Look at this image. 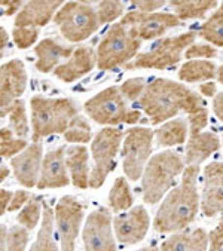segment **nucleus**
<instances>
[{"label": "nucleus", "instance_id": "52", "mask_svg": "<svg viewBox=\"0 0 223 251\" xmlns=\"http://www.w3.org/2000/svg\"><path fill=\"white\" fill-rule=\"evenodd\" d=\"M217 79L220 83H223V64L217 69Z\"/></svg>", "mask_w": 223, "mask_h": 251}, {"label": "nucleus", "instance_id": "31", "mask_svg": "<svg viewBox=\"0 0 223 251\" xmlns=\"http://www.w3.org/2000/svg\"><path fill=\"white\" fill-rule=\"evenodd\" d=\"M133 195H131V190H130V186L127 183L125 178L119 177L116 178L113 187L110 189V193H109V204H110V208L119 213V211H125L128 208L133 207Z\"/></svg>", "mask_w": 223, "mask_h": 251}, {"label": "nucleus", "instance_id": "23", "mask_svg": "<svg viewBox=\"0 0 223 251\" xmlns=\"http://www.w3.org/2000/svg\"><path fill=\"white\" fill-rule=\"evenodd\" d=\"M208 244L210 235L204 229H195L167 238L161 245V251H207Z\"/></svg>", "mask_w": 223, "mask_h": 251}, {"label": "nucleus", "instance_id": "1", "mask_svg": "<svg viewBox=\"0 0 223 251\" xmlns=\"http://www.w3.org/2000/svg\"><path fill=\"white\" fill-rule=\"evenodd\" d=\"M139 103L153 125L168 121L180 112L189 116L205 109L202 97L170 79H155L149 82Z\"/></svg>", "mask_w": 223, "mask_h": 251}, {"label": "nucleus", "instance_id": "24", "mask_svg": "<svg viewBox=\"0 0 223 251\" xmlns=\"http://www.w3.org/2000/svg\"><path fill=\"white\" fill-rule=\"evenodd\" d=\"M88 150L85 146H70L66 150V164L75 187H89V168H88Z\"/></svg>", "mask_w": 223, "mask_h": 251}, {"label": "nucleus", "instance_id": "17", "mask_svg": "<svg viewBox=\"0 0 223 251\" xmlns=\"http://www.w3.org/2000/svg\"><path fill=\"white\" fill-rule=\"evenodd\" d=\"M42 155L43 147L40 143L30 144L24 152L12 158L11 167L14 170V176L20 184L24 187H34L39 183L42 173Z\"/></svg>", "mask_w": 223, "mask_h": 251}, {"label": "nucleus", "instance_id": "10", "mask_svg": "<svg viewBox=\"0 0 223 251\" xmlns=\"http://www.w3.org/2000/svg\"><path fill=\"white\" fill-rule=\"evenodd\" d=\"M153 138L155 131L149 128L136 126L127 131L125 140L122 143V159L124 173L130 180L137 181L143 177L144 168L152 153Z\"/></svg>", "mask_w": 223, "mask_h": 251}, {"label": "nucleus", "instance_id": "2", "mask_svg": "<svg viewBox=\"0 0 223 251\" xmlns=\"http://www.w3.org/2000/svg\"><path fill=\"white\" fill-rule=\"evenodd\" d=\"M198 176V165L185 168L182 183L177 187H174L168 193V196L164 199V202L161 204L155 216L153 227L156 232H179L186 229L196 219L201 205L196 187Z\"/></svg>", "mask_w": 223, "mask_h": 251}, {"label": "nucleus", "instance_id": "37", "mask_svg": "<svg viewBox=\"0 0 223 251\" xmlns=\"http://www.w3.org/2000/svg\"><path fill=\"white\" fill-rule=\"evenodd\" d=\"M28 244V230L24 226H14L8 230L6 251H26Z\"/></svg>", "mask_w": 223, "mask_h": 251}, {"label": "nucleus", "instance_id": "54", "mask_svg": "<svg viewBox=\"0 0 223 251\" xmlns=\"http://www.w3.org/2000/svg\"><path fill=\"white\" fill-rule=\"evenodd\" d=\"M137 251H146V248H143V250H137Z\"/></svg>", "mask_w": 223, "mask_h": 251}, {"label": "nucleus", "instance_id": "39", "mask_svg": "<svg viewBox=\"0 0 223 251\" xmlns=\"http://www.w3.org/2000/svg\"><path fill=\"white\" fill-rule=\"evenodd\" d=\"M185 57L188 60H198V58L210 60L217 57V49L208 43H196V45H191L186 49Z\"/></svg>", "mask_w": 223, "mask_h": 251}, {"label": "nucleus", "instance_id": "6", "mask_svg": "<svg viewBox=\"0 0 223 251\" xmlns=\"http://www.w3.org/2000/svg\"><path fill=\"white\" fill-rule=\"evenodd\" d=\"M86 115L98 125L137 124L141 118L139 110H133L127 104V98L119 88L109 86L89 98L84 106Z\"/></svg>", "mask_w": 223, "mask_h": 251}, {"label": "nucleus", "instance_id": "4", "mask_svg": "<svg viewBox=\"0 0 223 251\" xmlns=\"http://www.w3.org/2000/svg\"><path fill=\"white\" fill-rule=\"evenodd\" d=\"M185 171V161L177 152L164 150L147 162L141 177V192L146 204L155 205Z\"/></svg>", "mask_w": 223, "mask_h": 251}, {"label": "nucleus", "instance_id": "27", "mask_svg": "<svg viewBox=\"0 0 223 251\" xmlns=\"http://www.w3.org/2000/svg\"><path fill=\"white\" fill-rule=\"evenodd\" d=\"M217 76V69L213 61L205 60H191L185 63L179 70V79L188 83L194 82H210Z\"/></svg>", "mask_w": 223, "mask_h": 251}, {"label": "nucleus", "instance_id": "50", "mask_svg": "<svg viewBox=\"0 0 223 251\" xmlns=\"http://www.w3.org/2000/svg\"><path fill=\"white\" fill-rule=\"evenodd\" d=\"M211 233H214L217 238H220V239L223 241V216H222V219H220V222H219L217 227H216L214 230H211Z\"/></svg>", "mask_w": 223, "mask_h": 251}, {"label": "nucleus", "instance_id": "20", "mask_svg": "<svg viewBox=\"0 0 223 251\" xmlns=\"http://www.w3.org/2000/svg\"><path fill=\"white\" fill-rule=\"evenodd\" d=\"M64 3L61 0H34V2H27L20 14L15 17V27H33L40 28L46 25L58 12V9Z\"/></svg>", "mask_w": 223, "mask_h": 251}, {"label": "nucleus", "instance_id": "21", "mask_svg": "<svg viewBox=\"0 0 223 251\" xmlns=\"http://www.w3.org/2000/svg\"><path fill=\"white\" fill-rule=\"evenodd\" d=\"M37 61H36V69L42 73H51L60 66L61 60H69L75 48L72 46H64L54 39H43L34 49Z\"/></svg>", "mask_w": 223, "mask_h": 251}, {"label": "nucleus", "instance_id": "22", "mask_svg": "<svg viewBox=\"0 0 223 251\" xmlns=\"http://www.w3.org/2000/svg\"><path fill=\"white\" fill-rule=\"evenodd\" d=\"M220 147V140L214 132H199L196 135H189L186 144L185 165L192 167L202 164L208 156H211Z\"/></svg>", "mask_w": 223, "mask_h": 251}, {"label": "nucleus", "instance_id": "16", "mask_svg": "<svg viewBox=\"0 0 223 251\" xmlns=\"http://www.w3.org/2000/svg\"><path fill=\"white\" fill-rule=\"evenodd\" d=\"M201 210L207 217L223 213V162H211L204 170Z\"/></svg>", "mask_w": 223, "mask_h": 251}, {"label": "nucleus", "instance_id": "3", "mask_svg": "<svg viewBox=\"0 0 223 251\" xmlns=\"http://www.w3.org/2000/svg\"><path fill=\"white\" fill-rule=\"evenodd\" d=\"M79 115V107L70 98H31V141L39 143L52 134H64Z\"/></svg>", "mask_w": 223, "mask_h": 251}, {"label": "nucleus", "instance_id": "29", "mask_svg": "<svg viewBox=\"0 0 223 251\" xmlns=\"http://www.w3.org/2000/svg\"><path fill=\"white\" fill-rule=\"evenodd\" d=\"M2 118L8 116L9 118V128L14 131V134L18 138L28 137L30 134V126H28V119H27V110H26V103L23 100H17V101L3 113L0 115Z\"/></svg>", "mask_w": 223, "mask_h": 251}, {"label": "nucleus", "instance_id": "8", "mask_svg": "<svg viewBox=\"0 0 223 251\" xmlns=\"http://www.w3.org/2000/svg\"><path fill=\"white\" fill-rule=\"evenodd\" d=\"M64 39L73 43L86 40L100 27L97 9L84 2L64 3L54 17Z\"/></svg>", "mask_w": 223, "mask_h": 251}, {"label": "nucleus", "instance_id": "49", "mask_svg": "<svg viewBox=\"0 0 223 251\" xmlns=\"http://www.w3.org/2000/svg\"><path fill=\"white\" fill-rule=\"evenodd\" d=\"M8 40H9V36L6 33V30L2 27V28H0V48H2V51L8 46Z\"/></svg>", "mask_w": 223, "mask_h": 251}, {"label": "nucleus", "instance_id": "9", "mask_svg": "<svg viewBox=\"0 0 223 251\" xmlns=\"http://www.w3.org/2000/svg\"><path fill=\"white\" fill-rule=\"evenodd\" d=\"M124 132L118 128L107 126L98 131L91 144L94 167L89 174V187L98 189L104 184L107 176L115 170L116 155L122 144Z\"/></svg>", "mask_w": 223, "mask_h": 251}, {"label": "nucleus", "instance_id": "11", "mask_svg": "<svg viewBox=\"0 0 223 251\" xmlns=\"http://www.w3.org/2000/svg\"><path fill=\"white\" fill-rule=\"evenodd\" d=\"M84 220V207L72 196H63L55 207V223L60 236L61 251H75V244Z\"/></svg>", "mask_w": 223, "mask_h": 251}, {"label": "nucleus", "instance_id": "7", "mask_svg": "<svg viewBox=\"0 0 223 251\" xmlns=\"http://www.w3.org/2000/svg\"><path fill=\"white\" fill-rule=\"evenodd\" d=\"M196 37L195 31H188L183 34L164 37L158 40L149 51L139 54L131 63L125 64L127 70H137V69H168L176 66L182 60V54L185 49L194 45Z\"/></svg>", "mask_w": 223, "mask_h": 251}, {"label": "nucleus", "instance_id": "25", "mask_svg": "<svg viewBox=\"0 0 223 251\" xmlns=\"http://www.w3.org/2000/svg\"><path fill=\"white\" fill-rule=\"evenodd\" d=\"M188 135H189V129L185 119L168 121L155 131V140L161 147L183 144Z\"/></svg>", "mask_w": 223, "mask_h": 251}, {"label": "nucleus", "instance_id": "35", "mask_svg": "<svg viewBox=\"0 0 223 251\" xmlns=\"http://www.w3.org/2000/svg\"><path fill=\"white\" fill-rule=\"evenodd\" d=\"M100 25L112 23L124 14V5L121 2H101L95 6Z\"/></svg>", "mask_w": 223, "mask_h": 251}, {"label": "nucleus", "instance_id": "30", "mask_svg": "<svg viewBox=\"0 0 223 251\" xmlns=\"http://www.w3.org/2000/svg\"><path fill=\"white\" fill-rule=\"evenodd\" d=\"M198 36L216 46H223V3L199 27Z\"/></svg>", "mask_w": 223, "mask_h": 251}, {"label": "nucleus", "instance_id": "53", "mask_svg": "<svg viewBox=\"0 0 223 251\" xmlns=\"http://www.w3.org/2000/svg\"><path fill=\"white\" fill-rule=\"evenodd\" d=\"M146 251H161V250H158V248H155V247H147Z\"/></svg>", "mask_w": 223, "mask_h": 251}, {"label": "nucleus", "instance_id": "41", "mask_svg": "<svg viewBox=\"0 0 223 251\" xmlns=\"http://www.w3.org/2000/svg\"><path fill=\"white\" fill-rule=\"evenodd\" d=\"M164 5L165 2L162 0H137V2H133V6L141 12H156Z\"/></svg>", "mask_w": 223, "mask_h": 251}, {"label": "nucleus", "instance_id": "38", "mask_svg": "<svg viewBox=\"0 0 223 251\" xmlns=\"http://www.w3.org/2000/svg\"><path fill=\"white\" fill-rule=\"evenodd\" d=\"M12 37L20 49L30 48L39 37V28L33 27H15L12 30Z\"/></svg>", "mask_w": 223, "mask_h": 251}, {"label": "nucleus", "instance_id": "13", "mask_svg": "<svg viewBox=\"0 0 223 251\" xmlns=\"http://www.w3.org/2000/svg\"><path fill=\"white\" fill-rule=\"evenodd\" d=\"M82 238L86 251H116L109 208L100 207L86 217Z\"/></svg>", "mask_w": 223, "mask_h": 251}, {"label": "nucleus", "instance_id": "36", "mask_svg": "<svg viewBox=\"0 0 223 251\" xmlns=\"http://www.w3.org/2000/svg\"><path fill=\"white\" fill-rule=\"evenodd\" d=\"M147 88V82L143 77H133L125 80L121 86L119 91L122 92V95L127 98V101H136V100H140L143 92Z\"/></svg>", "mask_w": 223, "mask_h": 251}, {"label": "nucleus", "instance_id": "12", "mask_svg": "<svg viewBox=\"0 0 223 251\" xmlns=\"http://www.w3.org/2000/svg\"><path fill=\"white\" fill-rule=\"evenodd\" d=\"M121 24L133 28L140 40H150L161 37L167 30L179 27L182 21L174 14L168 12L130 11L122 17Z\"/></svg>", "mask_w": 223, "mask_h": 251}, {"label": "nucleus", "instance_id": "51", "mask_svg": "<svg viewBox=\"0 0 223 251\" xmlns=\"http://www.w3.org/2000/svg\"><path fill=\"white\" fill-rule=\"evenodd\" d=\"M9 176V168H6L5 164L0 165V181H5V178Z\"/></svg>", "mask_w": 223, "mask_h": 251}, {"label": "nucleus", "instance_id": "47", "mask_svg": "<svg viewBox=\"0 0 223 251\" xmlns=\"http://www.w3.org/2000/svg\"><path fill=\"white\" fill-rule=\"evenodd\" d=\"M208 235H210V250L208 251H223V241L211 232Z\"/></svg>", "mask_w": 223, "mask_h": 251}, {"label": "nucleus", "instance_id": "46", "mask_svg": "<svg viewBox=\"0 0 223 251\" xmlns=\"http://www.w3.org/2000/svg\"><path fill=\"white\" fill-rule=\"evenodd\" d=\"M199 91L204 97H216L217 95V86L214 82H204L202 85H199Z\"/></svg>", "mask_w": 223, "mask_h": 251}, {"label": "nucleus", "instance_id": "40", "mask_svg": "<svg viewBox=\"0 0 223 251\" xmlns=\"http://www.w3.org/2000/svg\"><path fill=\"white\" fill-rule=\"evenodd\" d=\"M189 135H196L208 125V110L202 109L194 115H189Z\"/></svg>", "mask_w": 223, "mask_h": 251}, {"label": "nucleus", "instance_id": "14", "mask_svg": "<svg viewBox=\"0 0 223 251\" xmlns=\"http://www.w3.org/2000/svg\"><path fill=\"white\" fill-rule=\"evenodd\" d=\"M27 88V72L21 60H12L0 69V115H3Z\"/></svg>", "mask_w": 223, "mask_h": 251}, {"label": "nucleus", "instance_id": "28", "mask_svg": "<svg viewBox=\"0 0 223 251\" xmlns=\"http://www.w3.org/2000/svg\"><path fill=\"white\" fill-rule=\"evenodd\" d=\"M54 210L48 204H43L42 226L30 251H61L54 238Z\"/></svg>", "mask_w": 223, "mask_h": 251}, {"label": "nucleus", "instance_id": "45", "mask_svg": "<svg viewBox=\"0 0 223 251\" xmlns=\"http://www.w3.org/2000/svg\"><path fill=\"white\" fill-rule=\"evenodd\" d=\"M213 109L216 116L223 122V92H219L213 100Z\"/></svg>", "mask_w": 223, "mask_h": 251}, {"label": "nucleus", "instance_id": "32", "mask_svg": "<svg viewBox=\"0 0 223 251\" xmlns=\"http://www.w3.org/2000/svg\"><path fill=\"white\" fill-rule=\"evenodd\" d=\"M27 147V140L18 138L9 126L0 129V155H2V158L17 156L24 152Z\"/></svg>", "mask_w": 223, "mask_h": 251}, {"label": "nucleus", "instance_id": "18", "mask_svg": "<svg viewBox=\"0 0 223 251\" xmlns=\"http://www.w3.org/2000/svg\"><path fill=\"white\" fill-rule=\"evenodd\" d=\"M66 147L61 146L46 153L42 164V173L37 183L40 190L43 189H58L67 186L72 178L69 177V168L66 164Z\"/></svg>", "mask_w": 223, "mask_h": 251}, {"label": "nucleus", "instance_id": "48", "mask_svg": "<svg viewBox=\"0 0 223 251\" xmlns=\"http://www.w3.org/2000/svg\"><path fill=\"white\" fill-rule=\"evenodd\" d=\"M8 250V230L6 226L2 225L0 226V251H6Z\"/></svg>", "mask_w": 223, "mask_h": 251}, {"label": "nucleus", "instance_id": "42", "mask_svg": "<svg viewBox=\"0 0 223 251\" xmlns=\"http://www.w3.org/2000/svg\"><path fill=\"white\" fill-rule=\"evenodd\" d=\"M26 3H23L21 0H2L0 2V8H2V14L6 15V17H11V15H18L20 11L24 8Z\"/></svg>", "mask_w": 223, "mask_h": 251}, {"label": "nucleus", "instance_id": "34", "mask_svg": "<svg viewBox=\"0 0 223 251\" xmlns=\"http://www.w3.org/2000/svg\"><path fill=\"white\" fill-rule=\"evenodd\" d=\"M42 207H43V199L40 196L31 198L28 202L26 204V207L20 211L18 223L21 226H24L27 230H33L37 226L39 220H40Z\"/></svg>", "mask_w": 223, "mask_h": 251}, {"label": "nucleus", "instance_id": "5", "mask_svg": "<svg viewBox=\"0 0 223 251\" xmlns=\"http://www.w3.org/2000/svg\"><path fill=\"white\" fill-rule=\"evenodd\" d=\"M141 40L130 27L116 23L112 25L97 48V67L112 70L131 63L137 57Z\"/></svg>", "mask_w": 223, "mask_h": 251}, {"label": "nucleus", "instance_id": "26", "mask_svg": "<svg viewBox=\"0 0 223 251\" xmlns=\"http://www.w3.org/2000/svg\"><path fill=\"white\" fill-rule=\"evenodd\" d=\"M174 15L180 20H198L204 18L211 9L217 8V2L214 0H173L170 3Z\"/></svg>", "mask_w": 223, "mask_h": 251}, {"label": "nucleus", "instance_id": "43", "mask_svg": "<svg viewBox=\"0 0 223 251\" xmlns=\"http://www.w3.org/2000/svg\"><path fill=\"white\" fill-rule=\"evenodd\" d=\"M30 199H31L30 198V193L26 192V190H17V192H14V196H12V201H11V205H9L8 211H17L21 207H26V204L28 202Z\"/></svg>", "mask_w": 223, "mask_h": 251}, {"label": "nucleus", "instance_id": "44", "mask_svg": "<svg viewBox=\"0 0 223 251\" xmlns=\"http://www.w3.org/2000/svg\"><path fill=\"white\" fill-rule=\"evenodd\" d=\"M12 196H14V193L6 190V189L0 190V214L2 216L8 211V208L11 205V201H12Z\"/></svg>", "mask_w": 223, "mask_h": 251}, {"label": "nucleus", "instance_id": "19", "mask_svg": "<svg viewBox=\"0 0 223 251\" xmlns=\"http://www.w3.org/2000/svg\"><path fill=\"white\" fill-rule=\"evenodd\" d=\"M95 64L97 54L94 49L91 46H78L75 48L73 55L54 70V76L66 83H70L88 75Z\"/></svg>", "mask_w": 223, "mask_h": 251}, {"label": "nucleus", "instance_id": "15", "mask_svg": "<svg viewBox=\"0 0 223 251\" xmlns=\"http://www.w3.org/2000/svg\"><path fill=\"white\" fill-rule=\"evenodd\" d=\"M149 214L144 207L137 205L128 213L119 214L113 220L116 239L124 245H133L144 239L149 230Z\"/></svg>", "mask_w": 223, "mask_h": 251}, {"label": "nucleus", "instance_id": "33", "mask_svg": "<svg viewBox=\"0 0 223 251\" xmlns=\"http://www.w3.org/2000/svg\"><path fill=\"white\" fill-rule=\"evenodd\" d=\"M64 138L69 143H78V144L89 143V140L92 138V132H91V126H89L88 121L85 119V116H82L79 113L70 122L67 131L64 132Z\"/></svg>", "mask_w": 223, "mask_h": 251}]
</instances>
